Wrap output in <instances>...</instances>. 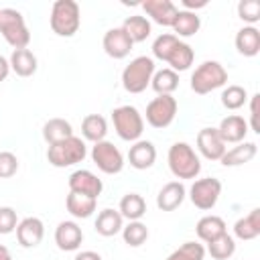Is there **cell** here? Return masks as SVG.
<instances>
[{
  "label": "cell",
  "mask_w": 260,
  "mask_h": 260,
  "mask_svg": "<svg viewBox=\"0 0 260 260\" xmlns=\"http://www.w3.org/2000/svg\"><path fill=\"white\" fill-rule=\"evenodd\" d=\"M51 30L57 37H73L81 24V10L75 0H55L49 16Z\"/></svg>",
  "instance_id": "1"
},
{
  "label": "cell",
  "mask_w": 260,
  "mask_h": 260,
  "mask_svg": "<svg viewBox=\"0 0 260 260\" xmlns=\"http://www.w3.org/2000/svg\"><path fill=\"white\" fill-rule=\"evenodd\" d=\"M122 238L128 246L138 248L148 240V228L138 219V221H128V225L122 228Z\"/></svg>",
  "instance_id": "35"
},
{
  "label": "cell",
  "mask_w": 260,
  "mask_h": 260,
  "mask_svg": "<svg viewBox=\"0 0 260 260\" xmlns=\"http://www.w3.org/2000/svg\"><path fill=\"white\" fill-rule=\"evenodd\" d=\"M65 207H67V211H69L73 217H77V219H87V217L95 211L98 199H93V197H89V195H81V193L69 191V195H67V199H65Z\"/></svg>",
  "instance_id": "22"
},
{
  "label": "cell",
  "mask_w": 260,
  "mask_h": 260,
  "mask_svg": "<svg viewBox=\"0 0 260 260\" xmlns=\"http://www.w3.org/2000/svg\"><path fill=\"white\" fill-rule=\"evenodd\" d=\"M142 10L152 18V22H156L160 26H173L175 16L179 12L175 2H171V0H146V2H142Z\"/></svg>",
  "instance_id": "16"
},
{
  "label": "cell",
  "mask_w": 260,
  "mask_h": 260,
  "mask_svg": "<svg viewBox=\"0 0 260 260\" xmlns=\"http://www.w3.org/2000/svg\"><path fill=\"white\" fill-rule=\"evenodd\" d=\"M18 171V158L10 150L0 152V179H10Z\"/></svg>",
  "instance_id": "40"
},
{
  "label": "cell",
  "mask_w": 260,
  "mask_h": 260,
  "mask_svg": "<svg viewBox=\"0 0 260 260\" xmlns=\"http://www.w3.org/2000/svg\"><path fill=\"white\" fill-rule=\"evenodd\" d=\"M73 260H104V258L93 250H83V252H77Z\"/></svg>",
  "instance_id": "43"
},
{
  "label": "cell",
  "mask_w": 260,
  "mask_h": 260,
  "mask_svg": "<svg viewBox=\"0 0 260 260\" xmlns=\"http://www.w3.org/2000/svg\"><path fill=\"white\" fill-rule=\"evenodd\" d=\"M207 252H209L211 258H215V260H228V258H232L234 252H236V240L225 232V234H221L219 238H215V240H211V242L207 244Z\"/></svg>",
  "instance_id": "34"
},
{
  "label": "cell",
  "mask_w": 260,
  "mask_h": 260,
  "mask_svg": "<svg viewBox=\"0 0 260 260\" xmlns=\"http://www.w3.org/2000/svg\"><path fill=\"white\" fill-rule=\"evenodd\" d=\"M8 63H10V69L18 77H30V75H35V71L39 67L37 55L30 49H14Z\"/></svg>",
  "instance_id": "20"
},
{
  "label": "cell",
  "mask_w": 260,
  "mask_h": 260,
  "mask_svg": "<svg viewBox=\"0 0 260 260\" xmlns=\"http://www.w3.org/2000/svg\"><path fill=\"white\" fill-rule=\"evenodd\" d=\"M150 87L158 95H173V91L179 87V73H175L169 67H165L160 71H154V75L150 79Z\"/></svg>",
  "instance_id": "31"
},
{
  "label": "cell",
  "mask_w": 260,
  "mask_h": 260,
  "mask_svg": "<svg viewBox=\"0 0 260 260\" xmlns=\"http://www.w3.org/2000/svg\"><path fill=\"white\" fill-rule=\"evenodd\" d=\"M112 122L116 128V134L126 142L140 140L144 132V118L134 106H118L112 112Z\"/></svg>",
  "instance_id": "7"
},
{
  "label": "cell",
  "mask_w": 260,
  "mask_h": 260,
  "mask_svg": "<svg viewBox=\"0 0 260 260\" xmlns=\"http://www.w3.org/2000/svg\"><path fill=\"white\" fill-rule=\"evenodd\" d=\"M238 16L248 22V26H254L260 20V2L258 0H240L238 2Z\"/></svg>",
  "instance_id": "39"
},
{
  "label": "cell",
  "mask_w": 260,
  "mask_h": 260,
  "mask_svg": "<svg viewBox=\"0 0 260 260\" xmlns=\"http://www.w3.org/2000/svg\"><path fill=\"white\" fill-rule=\"evenodd\" d=\"M83 242V232L81 228L67 219V221H61L57 228H55V244L59 250L63 252H75Z\"/></svg>",
  "instance_id": "15"
},
{
  "label": "cell",
  "mask_w": 260,
  "mask_h": 260,
  "mask_svg": "<svg viewBox=\"0 0 260 260\" xmlns=\"http://www.w3.org/2000/svg\"><path fill=\"white\" fill-rule=\"evenodd\" d=\"M177 100L173 95H156L146 106V122L152 128H167L177 116Z\"/></svg>",
  "instance_id": "10"
},
{
  "label": "cell",
  "mask_w": 260,
  "mask_h": 260,
  "mask_svg": "<svg viewBox=\"0 0 260 260\" xmlns=\"http://www.w3.org/2000/svg\"><path fill=\"white\" fill-rule=\"evenodd\" d=\"M122 28L126 30V35L130 37L132 43H142L150 37V22L146 16H140V14H134V16H128L124 22H122Z\"/></svg>",
  "instance_id": "30"
},
{
  "label": "cell",
  "mask_w": 260,
  "mask_h": 260,
  "mask_svg": "<svg viewBox=\"0 0 260 260\" xmlns=\"http://www.w3.org/2000/svg\"><path fill=\"white\" fill-rule=\"evenodd\" d=\"M124 228V217L120 215V211L116 209H102L98 213V219H95V232L104 238H112L116 234H120Z\"/></svg>",
  "instance_id": "23"
},
{
  "label": "cell",
  "mask_w": 260,
  "mask_h": 260,
  "mask_svg": "<svg viewBox=\"0 0 260 260\" xmlns=\"http://www.w3.org/2000/svg\"><path fill=\"white\" fill-rule=\"evenodd\" d=\"M120 215L128 221H138L146 213V201L138 193H128L120 199Z\"/></svg>",
  "instance_id": "29"
},
{
  "label": "cell",
  "mask_w": 260,
  "mask_h": 260,
  "mask_svg": "<svg viewBox=\"0 0 260 260\" xmlns=\"http://www.w3.org/2000/svg\"><path fill=\"white\" fill-rule=\"evenodd\" d=\"M102 45H104L106 55L112 57V59H124V57H128L130 51H132V47H134V43L130 41V37L126 35V30L122 26H114V28L106 30Z\"/></svg>",
  "instance_id": "12"
},
{
  "label": "cell",
  "mask_w": 260,
  "mask_h": 260,
  "mask_svg": "<svg viewBox=\"0 0 260 260\" xmlns=\"http://www.w3.org/2000/svg\"><path fill=\"white\" fill-rule=\"evenodd\" d=\"M258 100H260V95L258 93H254L252 98H250V128H252V132H260V126H258Z\"/></svg>",
  "instance_id": "42"
},
{
  "label": "cell",
  "mask_w": 260,
  "mask_h": 260,
  "mask_svg": "<svg viewBox=\"0 0 260 260\" xmlns=\"http://www.w3.org/2000/svg\"><path fill=\"white\" fill-rule=\"evenodd\" d=\"M169 169L177 179H195L201 173V160L191 144L175 142L167 154Z\"/></svg>",
  "instance_id": "2"
},
{
  "label": "cell",
  "mask_w": 260,
  "mask_h": 260,
  "mask_svg": "<svg viewBox=\"0 0 260 260\" xmlns=\"http://www.w3.org/2000/svg\"><path fill=\"white\" fill-rule=\"evenodd\" d=\"M16 225H18V215H16V211H14L12 207H8V205L0 207V234H2V236L12 234V232L16 230Z\"/></svg>",
  "instance_id": "41"
},
{
  "label": "cell",
  "mask_w": 260,
  "mask_h": 260,
  "mask_svg": "<svg viewBox=\"0 0 260 260\" xmlns=\"http://www.w3.org/2000/svg\"><path fill=\"white\" fill-rule=\"evenodd\" d=\"M177 43H179V39H177L175 35H171V32L158 35V37L154 39V43H152V57H154V59H160V61H167Z\"/></svg>",
  "instance_id": "38"
},
{
  "label": "cell",
  "mask_w": 260,
  "mask_h": 260,
  "mask_svg": "<svg viewBox=\"0 0 260 260\" xmlns=\"http://www.w3.org/2000/svg\"><path fill=\"white\" fill-rule=\"evenodd\" d=\"M87 156V146L79 136H69L57 144H51L47 150V160L49 165L57 167V169H65V167H73L77 162H81Z\"/></svg>",
  "instance_id": "4"
},
{
  "label": "cell",
  "mask_w": 260,
  "mask_h": 260,
  "mask_svg": "<svg viewBox=\"0 0 260 260\" xmlns=\"http://www.w3.org/2000/svg\"><path fill=\"white\" fill-rule=\"evenodd\" d=\"M0 35L14 49H26L30 43L24 16L14 8H0Z\"/></svg>",
  "instance_id": "6"
},
{
  "label": "cell",
  "mask_w": 260,
  "mask_h": 260,
  "mask_svg": "<svg viewBox=\"0 0 260 260\" xmlns=\"http://www.w3.org/2000/svg\"><path fill=\"white\" fill-rule=\"evenodd\" d=\"M183 6H185V10H189V12H195L197 8H205L207 6V0H183Z\"/></svg>",
  "instance_id": "44"
},
{
  "label": "cell",
  "mask_w": 260,
  "mask_h": 260,
  "mask_svg": "<svg viewBox=\"0 0 260 260\" xmlns=\"http://www.w3.org/2000/svg\"><path fill=\"white\" fill-rule=\"evenodd\" d=\"M154 59L152 57H146V55H140L136 59H132L124 71H122V85L128 93H142L148 85H150V79L154 75Z\"/></svg>",
  "instance_id": "3"
},
{
  "label": "cell",
  "mask_w": 260,
  "mask_h": 260,
  "mask_svg": "<svg viewBox=\"0 0 260 260\" xmlns=\"http://www.w3.org/2000/svg\"><path fill=\"white\" fill-rule=\"evenodd\" d=\"M69 136H73V128L65 118H51L43 126V138L49 142V146L57 144Z\"/></svg>",
  "instance_id": "28"
},
{
  "label": "cell",
  "mask_w": 260,
  "mask_h": 260,
  "mask_svg": "<svg viewBox=\"0 0 260 260\" xmlns=\"http://www.w3.org/2000/svg\"><path fill=\"white\" fill-rule=\"evenodd\" d=\"M8 73H10V63H8L6 57L0 55V81H4L8 77Z\"/></svg>",
  "instance_id": "45"
},
{
  "label": "cell",
  "mask_w": 260,
  "mask_h": 260,
  "mask_svg": "<svg viewBox=\"0 0 260 260\" xmlns=\"http://www.w3.org/2000/svg\"><path fill=\"white\" fill-rule=\"evenodd\" d=\"M81 134L85 140H91L93 144L100 140H106L108 134V122L100 114H87L81 122Z\"/></svg>",
  "instance_id": "27"
},
{
  "label": "cell",
  "mask_w": 260,
  "mask_h": 260,
  "mask_svg": "<svg viewBox=\"0 0 260 260\" xmlns=\"http://www.w3.org/2000/svg\"><path fill=\"white\" fill-rule=\"evenodd\" d=\"M248 102V93L242 85H228L221 91V104L228 110H240Z\"/></svg>",
  "instance_id": "37"
},
{
  "label": "cell",
  "mask_w": 260,
  "mask_h": 260,
  "mask_svg": "<svg viewBox=\"0 0 260 260\" xmlns=\"http://www.w3.org/2000/svg\"><path fill=\"white\" fill-rule=\"evenodd\" d=\"M221 195V181L215 179V177H205V179H197L191 189H189V199L191 203L201 209V211H207L211 207H215L217 199Z\"/></svg>",
  "instance_id": "9"
},
{
  "label": "cell",
  "mask_w": 260,
  "mask_h": 260,
  "mask_svg": "<svg viewBox=\"0 0 260 260\" xmlns=\"http://www.w3.org/2000/svg\"><path fill=\"white\" fill-rule=\"evenodd\" d=\"M197 150L207 160H219L228 148H225V142L221 140L217 128H201L197 134Z\"/></svg>",
  "instance_id": "13"
},
{
  "label": "cell",
  "mask_w": 260,
  "mask_h": 260,
  "mask_svg": "<svg viewBox=\"0 0 260 260\" xmlns=\"http://www.w3.org/2000/svg\"><path fill=\"white\" fill-rule=\"evenodd\" d=\"M228 83V71L219 61H203L191 75V89L197 95L211 93Z\"/></svg>",
  "instance_id": "5"
},
{
  "label": "cell",
  "mask_w": 260,
  "mask_h": 260,
  "mask_svg": "<svg viewBox=\"0 0 260 260\" xmlns=\"http://www.w3.org/2000/svg\"><path fill=\"white\" fill-rule=\"evenodd\" d=\"M156 160V148L150 140H136L128 150V162L136 171H146Z\"/></svg>",
  "instance_id": "18"
},
{
  "label": "cell",
  "mask_w": 260,
  "mask_h": 260,
  "mask_svg": "<svg viewBox=\"0 0 260 260\" xmlns=\"http://www.w3.org/2000/svg\"><path fill=\"white\" fill-rule=\"evenodd\" d=\"M91 160L106 175H118L124 169V154L110 140H100L91 146Z\"/></svg>",
  "instance_id": "8"
},
{
  "label": "cell",
  "mask_w": 260,
  "mask_h": 260,
  "mask_svg": "<svg viewBox=\"0 0 260 260\" xmlns=\"http://www.w3.org/2000/svg\"><path fill=\"white\" fill-rule=\"evenodd\" d=\"M201 26V18L195 14V12H189V10H179L177 16H175V22H173V30H175V37H193Z\"/></svg>",
  "instance_id": "32"
},
{
  "label": "cell",
  "mask_w": 260,
  "mask_h": 260,
  "mask_svg": "<svg viewBox=\"0 0 260 260\" xmlns=\"http://www.w3.org/2000/svg\"><path fill=\"white\" fill-rule=\"evenodd\" d=\"M187 197V189L181 181H171L167 183L158 195H156V207L160 211H175Z\"/></svg>",
  "instance_id": "19"
},
{
  "label": "cell",
  "mask_w": 260,
  "mask_h": 260,
  "mask_svg": "<svg viewBox=\"0 0 260 260\" xmlns=\"http://www.w3.org/2000/svg\"><path fill=\"white\" fill-rule=\"evenodd\" d=\"M16 240L22 248H35L43 242L45 236V223L39 217H24L16 225Z\"/></svg>",
  "instance_id": "14"
},
{
  "label": "cell",
  "mask_w": 260,
  "mask_h": 260,
  "mask_svg": "<svg viewBox=\"0 0 260 260\" xmlns=\"http://www.w3.org/2000/svg\"><path fill=\"white\" fill-rule=\"evenodd\" d=\"M0 260H12L10 250H8L6 246H2V244H0Z\"/></svg>",
  "instance_id": "46"
},
{
  "label": "cell",
  "mask_w": 260,
  "mask_h": 260,
  "mask_svg": "<svg viewBox=\"0 0 260 260\" xmlns=\"http://www.w3.org/2000/svg\"><path fill=\"white\" fill-rule=\"evenodd\" d=\"M256 152H258V146L254 142H240L234 148L225 150L223 156L219 158V162L223 167H240V165L250 162L256 156Z\"/></svg>",
  "instance_id": "24"
},
{
  "label": "cell",
  "mask_w": 260,
  "mask_h": 260,
  "mask_svg": "<svg viewBox=\"0 0 260 260\" xmlns=\"http://www.w3.org/2000/svg\"><path fill=\"white\" fill-rule=\"evenodd\" d=\"M236 49L244 57H256L260 53V30L256 26H242L236 32Z\"/></svg>",
  "instance_id": "21"
},
{
  "label": "cell",
  "mask_w": 260,
  "mask_h": 260,
  "mask_svg": "<svg viewBox=\"0 0 260 260\" xmlns=\"http://www.w3.org/2000/svg\"><path fill=\"white\" fill-rule=\"evenodd\" d=\"M203 258H205V248L197 242H185L167 256V260H203Z\"/></svg>",
  "instance_id": "36"
},
{
  "label": "cell",
  "mask_w": 260,
  "mask_h": 260,
  "mask_svg": "<svg viewBox=\"0 0 260 260\" xmlns=\"http://www.w3.org/2000/svg\"><path fill=\"white\" fill-rule=\"evenodd\" d=\"M193 59H195V53H193L191 45L179 41V43L175 45V49L171 51L167 63L171 65L169 69H173V71L177 73V71H187V69L193 65Z\"/></svg>",
  "instance_id": "33"
},
{
  "label": "cell",
  "mask_w": 260,
  "mask_h": 260,
  "mask_svg": "<svg viewBox=\"0 0 260 260\" xmlns=\"http://www.w3.org/2000/svg\"><path fill=\"white\" fill-rule=\"evenodd\" d=\"M217 132L225 144H240V142H244V138L248 134V122L242 116L232 114L219 122Z\"/></svg>",
  "instance_id": "17"
},
{
  "label": "cell",
  "mask_w": 260,
  "mask_h": 260,
  "mask_svg": "<svg viewBox=\"0 0 260 260\" xmlns=\"http://www.w3.org/2000/svg\"><path fill=\"white\" fill-rule=\"evenodd\" d=\"M195 232H197V238L199 240H203L205 244H209L211 240H215L221 234H225V221L219 215H205V217H201L197 221Z\"/></svg>",
  "instance_id": "26"
},
{
  "label": "cell",
  "mask_w": 260,
  "mask_h": 260,
  "mask_svg": "<svg viewBox=\"0 0 260 260\" xmlns=\"http://www.w3.org/2000/svg\"><path fill=\"white\" fill-rule=\"evenodd\" d=\"M234 236L238 240H244V242H250V240H256L260 236V209H252L248 215L240 217L236 223H234Z\"/></svg>",
  "instance_id": "25"
},
{
  "label": "cell",
  "mask_w": 260,
  "mask_h": 260,
  "mask_svg": "<svg viewBox=\"0 0 260 260\" xmlns=\"http://www.w3.org/2000/svg\"><path fill=\"white\" fill-rule=\"evenodd\" d=\"M69 191L73 193H81V195H89L93 199H98L104 191V183L102 179H98V175H93L87 169H77L69 175Z\"/></svg>",
  "instance_id": "11"
}]
</instances>
